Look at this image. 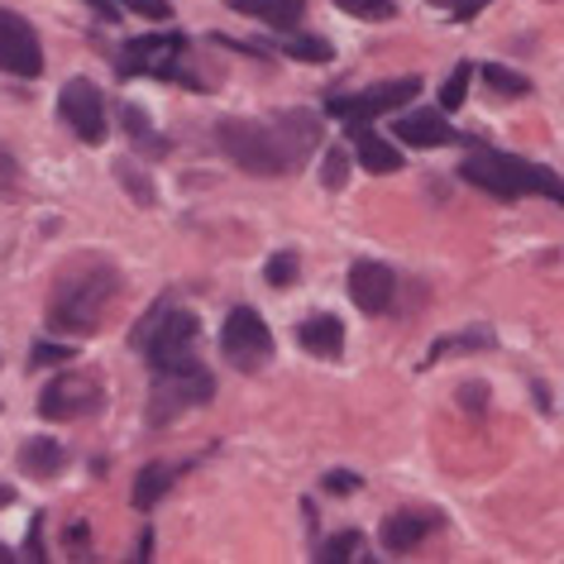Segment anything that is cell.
<instances>
[{"instance_id":"1","label":"cell","mask_w":564,"mask_h":564,"mask_svg":"<svg viewBox=\"0 0 564 564\" xmlns=\"http://www.w3.org/2000/svg\"><path fill=\"white\" fill-rule=\"evenodd\" d=\"M120 292V273L110 263H82L73 268L58 288H53V302H48V330L58 335H96L101 321L110 312Z\"/></svg>"},{"instance_id":"39","label":"cell","mask_w":564,"mask_h":564,"mask_svg":"<svg viewBox=\"0 0 564 564\" xmlns=\"http://www.w3.org/2000/svg\"><path fill=\"white\" fill-rule=\"evenodd\" d=\"M134 560H153V531L139 535V555H134Z\"/></svg>"},{"instance_id":"28","label":"cell","mask_w":564,"mask_h":564,"mask_svg":"<svg viewBox=\"0 0 564 564\" xmlns=\"http://www.w3.org/2000/svg\"><path fill=\"white\" fill-rule=\"evenodd\" d=\"M359 550H364V535L359 531H345V535H335V541L321 545V564H335V560H359Z\"/></svg>"},{"instance_id":"35","label":"cell","mask_w":564,"mask_h":564,"mask_svg":"<svg viewBox=\"0 0 564 564\" xmlns=\"http://www.w3.org/2000/svg\"><path fill=\"white\" fill-rule=\"evenodd\" d=\"M24 555H30V560H48V555H44V517H34L30 541H24Z\"/></svg>"},{"instance_id":"23","label":"cell","mask_w":564,"mask_h":564,"mask_svg":"<svg viewBox=\"0 0 564 564\" xmlns=\"http://www.w3.org/2000/svg\"><path fill=\"white\" fill-rule=\"evenodd\" d=\"M469 82H474V67L459 63L455 73L445 77V87H441V110H459L464 101H469Z\"/></svg>"},{"instance_id":"13","label":"cell","mask_w":564,"mask_h":564,"mask_svg":"<svg viewBox=\"0 0 564 564\" xmlns=\"http://www.w3.org/2000/svg\"><path fill=\"white\" fill-rule=\"evenodd\" d=\"M392 134H398L402 144H412V149H445L449 139H459L445 124L441 110H416V116H402L398 124H392Z\"/></svg>"},{"instance_id":"34","label":"cell","mask_w":564,"mask_h":564,"mask_svg":"<svg viewBox=\"0 0 564 564\" xmlns=\"http://www.w3.org/2000/svg\"><path fill=\"white\" fill-rule=\"evenodd\" d=\"M321 488H326V492H355V488H359V474H349V469H335V474H326V478H321Z\"/></svg>"},{"instance_id":"8","label":"cell","mask_w":564,"mask_h":564,"mask_svg":"<svg viewBox=\"0 0 564 564\" xmlns=\"http://www.w3.org/2000/svg\"><path fill=\"white\" fill-rule=\"evenodd\" d=\"M220 355L235 364V369L253 373L259 364L273 355V330L263 326V316L253 312V306H235L230 316H225L220 326Z\"/></svg>"},{"instance_id":"17","label":"cell","mask_w":564,"mask_h":564,"mask_svg":"<svg viewBox=\"0 0 564 564\" xmlns=\"http://www.w3.org/2000/svg\"><path fill=\"white\" fill-rule=\"evenodd\" d=\"M297 345L312 349V355H321V359H335L345 349V326L335 316H312V321L297 326Z\"/></svg>"},{"instance_id":"32","label":"cell","mask_w":564,"mask_h":564,"mask_svg":"<svg viewBox=\"0 0 564 564\" xmlns=\"http://www.w3.org/2000/svg\"><path fill=\"white\" fill-rule=\"evenodd\" d=\"M130 15H144V20H173V6L167 0H120Z\"/></svg>"},{"instance_id":"4","label":"cell","mask_w":564,"mask_h":564,"mask_svg":"<svg viewBox=\"0 0 564 564\" xmlns=\"http://www.w3.org/2000/svg\"><path fill=\"white\" fill-rule=\"evenodd\" d=\"M459 177L474 182L478 192H492L498 202H517V196L531 192V163L512 159V153H498V149H474L459 163Z\"/></svg>"},{"instance_id":"12","label":"cell","mask_w":564,"mask_h":564,"mask_svg":"<svg viewBox=\"0 0 564 564\" xmlns=\"http://www.w3.org/2000/svg\"><path fill=\"white\" fill-rule=\"evenodd\" d=\"M349 297H355L359 312H388L392 306V268H383L378 259H359L349 268Z\"/></svg>"},{"instance_id":"16","label":"cell","mask_w":564,"mask_h":564,"mask_svg":"<svg viewBox=\"0 0 564 564\" xmlns=\"http://www.w3.org/2000/svg\"><path fill=\"white\" fill-rule=\"evenodd\" d=\"M230 10L273 24V30H297L306 15V0H230Z\"/></svg>"},{"instance_id":"30","label":"cell","mask_w":564,"mask_h":564,"mask_svg":"<svg viewBox=\"0 0 564 564\" xmlns=\"http://www.w3.org/2000/svg\"><path fill=\"white\" fill-rule=\"evenodd\" d=\"M321 182L335 192V187H345L349 182V153L335 144V149H326V163H321Z\"/></svg>"},{"instance_id":"6","label":"cell","mask_w":564,"mask_h":564,"mask_svg":"<svg viewBox=\"0 0 564 564\" xmlns=\"http://www.w3.org/2000/svg\"><path fill=\"white\" fill-rule=\"evenodd\" d=\"M182 58H187V39L177 30L167 34H139L120 48V77H187L182 73Z\"/></svg>"},{"instance_id":"10","label":"cell","mask_w":564,"mask_h":564,"mask_svg":"<svg viewBox=\"0 0 564 564\" xmlns=\"http://www.w3.org/2000/svg\"><path fill=\"white\" fill-rule=\"evenodd\" d=\"M58 116L82 144H101L106 139V96L96 91V82H87V77H73L58 91Z\"/></svg>"},{"instance_id":"7","label":"cell","mask_w":564,"mask_h":564,"mask_svg":"<svg viewBox=\"0 0 564 564\" xmlns=\"http://www.w3.org/2000/svg\"><path fill=\"white\" fill-rule=\"evenodd\" d=\"M412 96H421V77H398V82H378V87L359 91V96H326V116L345 120V124H369L373 116H388V110L406 106Z\"/></svg>"},{"instance_id":"25","label":"cell","mask_w":564,"mask_h":564,"mask_svg":"<svg viewBox=\"0 0 564 564\" xmlns=\"http://www.w3.org/2000/svg\"><path fill=\"white\" fill-rule=\"evenodd\" d=\"M116 177H120V187L130 192L139 206H153V196H159V192H153V182H149L144 173H139V167H134L130 159H124V163H116Z\"/></svg>"},{"instance_id":"37","label":"cell","mask_w":564,"mask_h":564,"mask_svg":"<svg viewBox=\"0 0 564 564\" xmlns=\"http://www.w3.org/2000/svg\"><path fill=\"white\" fill-rule=\"evenodd\" d=\"M87 6L96 10V20H106V24H116V20H120V10H124L120 0H87Z\"/></svg>"},{"instance_id":"31","label":"cell","mask_w":564,"mask_h":564,"mask_svg":"<svg viewBox=\"0 0 564 564\" xmlns=\"http://www.w3.org/2000/svg\"><path fill=\"white\" fill-rule=\"evenodd\" d=\"M120 120H124V130L134 134V144H144V149H153V153L163 149L159 139H153V124L144 120V110H139V106H124V110H120Z\"/></svg>"},{"instance_id":"9","label":"cell","mask_w":564,"mask_h":564,"mask_svg":"<svg viewBox=\"0 0 564 564\" xmlns=\"http://www.w3.org/2000/svg\"><path fill=\"white\" fill-rule=\"evenodd\" d=\"M0 73L34 82L44 73V44H39L34 24L15 15V10H0Z\"/></svg>"},{"instance_id":"19","label":"cell","mask_w":564,"mask_h":564,"mask_svg":"<svg viewBox=\"0 0 564 564\" xmlns=\"http://www.w3.org/2000/svg\"><path fill=\"white\" fill-rule=\"evenodd\" d=\"M173 464H144V469H139V478H134V492H130V502L139 507V512H149L153 502L163 498L167 488H173Z\"/></svg>"},{"instance_id":"26","label":"cell","mask_w":564,"mask_h":564,"mask_svg":"<svg viewBox=\"0 0 564 564\" xmlns=\"http://www.w3.org/2000/svg\"><path fill=\"white\" fill-rule=\"evenodd\" d=\"M349 20H392L398 15V0H335Z\"/></svg>"},{"instance_id":"22","label":"cell","mask_w":564,"mask_h":564,"mask_svg":"<svg viewBox=\"0 0 564 564\" xmlns=\"http://www.w3.org/2000/svg\"><path fill=\"white\" fill-rule=\"evenodd\" d=\"M484 82H488V91L507 96V101H517V96L531 91V77L512 73V67H502V63H488V67H484Z\"/></svg>"},{"instance_id":"3","label":"cell","mask_w":564,"mask_h":564,"mask_svg":"<svg viewBox=\"0 0 564 564\" xmlns=\"http://www.w3.org/2000/svg\"><path fill=\"white\" fill-rule=\"evenodd\" d=\"M216 144L225 149V159L239 163L253 177H282L292 163H297L288 149V139L273 134L268 124H253V120H220Z\"/></svg>"},{"instance_id":"36","label":"cell","mask_w":564,"mask_h":564,"mask_svg":"<svg viewBox=\"0 0 564 564\" xmlns=\"http://www.w3.org/2000/svg\"><path fill=\"white\" fill-rule=\"evenodd\" d=\"M63 541H67V550H73L77 560H87V527H82V521H73V527H67Z\"/></svg>"},{"instance_id":"38","label":"cell","mask_w":564,"mask_h":564,"mask_svg":"<svg viewBox=\"0 0 564 564\" xmlns=\"http://www.w3.org/2000/svg\"><path fill=\"white\" fill-rule=\"evenodd\" d=\"M464 406H469L474 416L484 412V388H478V383H469V388H464Z\"/></svg>"},{"instance_id":"5","label":"cell","mask_w":564,"mask_h":564,"mask_svg":"<svg viewBox=\"0 0 564 564\" xmlns=\"http://www.w3.org/2000/svg\"><path fill=\"white\" fill-rule=\"evenodd\" d=\"M210 392H216V378H210V373L202 369V364H187V369L153 373L149 421H153V426H163V421H173L177 412H187V406L210 402Z\"/></svg>"},{"instance_id":"20","label":"cell","mask_w":564,"mask_h":564,"mask_svg":"<svg viewBox=\"0 0 564 564\" xmlns=\"http://www.w3.org/2000/svg\"><path fill=\"white\" fill-rule=\"evenodd\" d=\"M474 349H492V330L488 326H474V330H459V335H441L431 345V364H441L445 355H474Z\"/></svg>"},{"instance_id":"14","label":"cell","mask_w":564,"mask_h":564,"mask_svg":"<svg viewBox=\"0 0 564 564\" xmlns=\"http://www.w3.org/2000/svg\"><path fill=\"white\" fill-rule=\"evenodd\" d=\"M431 531H435L431 512H392L383 521V550H392V555H406V550H416Z\"/></svg>"},{"instance_id":"41","label":"cell","mask_w":564,"mask_h":564,"mask_svg":"<svg viewBox=\"0 0 564 564\" xmlns=\"http://www.w3.org/2000/svg\"><path fill=\"white\" fill-rule=\"evenodd\" d=\"M6 560H15V555H10V550H6V545H0V564H6Z\"/></svg>"},{"instance_id":"15","label":"cell","mask_w":564,"mask_h":564,"mask_svg":"<svg viewBox=\"0 0 564 564\" xmlns=\"http://www.w3.org/2000/svg\"><path fill=\"white\" fill-rule=\"evenodd\" d=\"M349 139H355V149H359V163L369 167V173H378V177H383V173H398V167H402V153L392 149L383 134H373L369 124H349Z\"/></svg>"},{"instance_id":"2","label":"cell","mask_w":564,"mask_h":564,"mask_svg":"<svg viewBox=\"0 0 564 564\" xmlns=\"http://www.w3.org/2000/svg\"><path fill=\"white\" fill-rule=\"evenodd\" d=\"M196 335H202V321H196L192 312L153 306V312L139 321L134 345L149 355V369H153V373H167V369H187V364H196V359H192Z\"/></svg>"},{"instance_id":"18","label":"cell","mask_w":564,"mask_h":564,"mask_svg":"<svg viewBox=\"0 0 564 564\" xmlns=\"http://www.w3.org/2000/svg\"><path fill=\"white\" fill-rule=\"evenodd\" d=\"M67 464V449L58 441H48V435H34V441L20 445V469L30 478H53Z\"/></svg>"},{"instance_id":"33","label":"cell","mask_w":564,"mask_h":564,"mask_svg":"<svg viewBox=\"0 0 564 564\" xmlns=\"http://www.w3.org/2000/svg\"><path fill=\"white\" fill-rule=\"evenodd\" d=\"M431 6H445V10H449V15H455L459 24H469V20L478 15V10L488 6V0H431Z\"/></svg>"},{"instance_id":"29","label":"cell","mask_w":564,"mask_h":564,"mask_svg":"<svg viewBox=\"0 0 564 564\" xmlns=\"http://www.w3.org/2000/svg\"><path fill=\"white\" fill-rule=\"evenodd\" d=\"M288 53L292 58H302V63H330L335 53L326 39H316V34H297V39H288Z\"/></svg>"},{"instance_id":"27","label":"cell","mask_w":564,"mask_h":564,"mask_svg":"<svg viewBox=\"0 0 564 564\" xmlns=\"http://www.w3.org/2000/svg\"><path fill=\"white\" fill-rule=\"evenodd\" d=\"M73 359H77V349L58 340H39L30 349V369H53V364H73Z\"/></svg>"},{"instance_id":"21","label":"cell","mask_w":564,"mask_h":564,"mask_svg":"<svg viewBox=\"0 0 564 564\" xmlns=\"http://www.w3.org/2000/svg\"><path fill=\"white\" fill-rule=\"evenodd\" d=\"M282 139H288V149H292V159H306V153L316 149V139H321V124H316V116H302V110H288L282 116Z\"/></svg>"},{"instance_id":"24","label":"cell","mask_w":564,"mask_h":564,"mask_svg":"<svg viewBox=\"0 0 564 564\" xmlns=\"http://www.w3.org/2000/svg\"><path fill=\"white\" fill-rule=\"evenodd\" d=\"M302 273V259L292 249H282V253H273V259L263 263V278H268V288H292V278Z\"/></svg>"},{"instance_id":"11","label":"cell","mask_w":564,"mask_h":564,"mask_svg":"<svg viewBox=\"0 0 564 564\" xmlns=\"http://www.w3.org/2000/svg\"><path fill=\"white\" fill-rule=\"evenodd\" d=\"M101 406V383L87 373H58L39 398V416L44 421H82Z\"/></svg>"},{"instance_id":"40","label":"cell","mask_w":564,"mask_h":564,"mask_svg":"<svg viewBox=\"0 0 564 564\" xmlns=\"http://www.w3.org/2000/svg\"><path fill=\"white\" fill-rule=\"evenodd\" d=\"M10 502H15V488H10V484H0V507H10Z\"/></svg>"}]
</instances>
